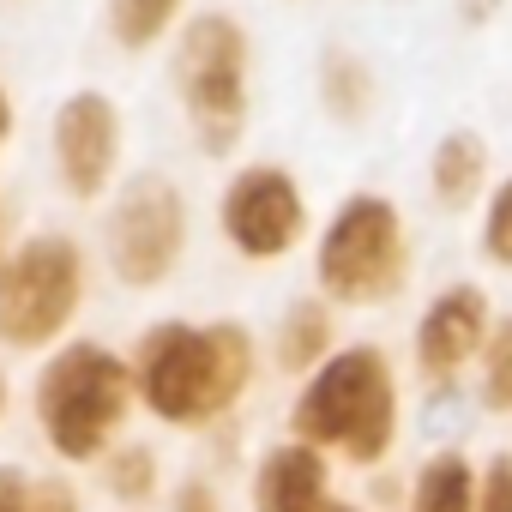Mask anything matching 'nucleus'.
<instances>
[{
  "label": "nucleus",
  "mask_w": 512,
  "mask_h": 512,
  "mask_svg": "<svg viewBox=\"0 0 512 512\" xmlns=\"http://www.w3.org/2000/svg\"><path fill=\"white\" fill-rule=\"evenodd\" d=\"M253 386V332L241 320H157L133 350V392L157 422H211Z\"/></svg>",
  "instance_id": "obj_1"
},
{
  "label": "nucleus",
  "mask_w": 512,
  "mask_h": 512,
  "mask_svg": "<svg viewBox=\"0 0 512 512\" xmlns=\"http://www.w3.org/2000/svg\"><path fill=\"white\" fill-rule=\"evenodd\" d=\"M506 13V0H458V25L464 31H482V25H494Z\"/></svg>",
  "instance_id": "obj_22"
},
{
  "label": "nucleus",
  "mask_w": 512,
  "mask_h": 512,
  "mask_svg": "<svg viewBox=\"0 0 512 512\" xmlns=\"http://www.w3.org/2000/svg\"><path fill=\"white\" fill-rule=\"evenodd\" d=\"M482 512H512V458H494L482 476Z\"/></svg>",
  "instance_id": "obj_20"
},
{
  "label": "nucleus",
  "mask_w": 512,
  "mask_h": 512,
  "mask_svg": "<svg viewBox=\"0 0 512 512\" xmlns=\"http://www.w3.org/2000/svg\"><path fill=\"white\" fill-rule=\"evenodd\" d=\"M175 512H217V500H211L205 482H187V488L175 494Z\"/></svg>",
  "instance_id": "obj_24"
},
{
  "label": "nucleus",
  "mask_w": 512,
  "mask_h": 512,
  "mask_svg": "<svg viewBox=\"0 0 512 512\" xmlns=\"http://www.w3.org/2000/svg\"><path fill=\"white\" fill-rule=\"evenodd\" d=\"M133 362L103 344H61L37 374V422L49 446L73 464L97 458L133 410Z\"/></svg>",
  "instance_id": "obj_5"
},
{
  "label": "nucleus",
  "mask_w": 512,
  "mask_h": 512,
  "mask_svg": "<svg viewBox=\"0 0 512 512\" xmlns=\"http://www.w3.org/2000/svg\"><path fill=\"white\" fill-rule=\"evenodd\" d=\"M320 512H350V506H320Z\"/></svg>",
  "instance_id": "obj_28"
},
{
  "label": "nucleus",
  "mask_w": 512,
  "mask_h": 512,
  "mask_svg": "<svg viewBox=\"0 0 512 512\" xmlns=\"http://www.w3.org/2000/svg\"><path fill=\"white\" fill-rule=\"evenodd\" d=\"M253 506L260 512H320L326 506V458L308 440H290L266 452L260 482H253Z\"/></svg>",
  "instance_id": "obj_12"
},
{
  "label": "nucleus",
  "mask_w": 512,
  "mask_h": 512,
  "mask_svg": "<svg viewBox=\"0 0 512 512\" xmlns=\"http://www.w3.org/2000/svg\"><path fill=\"white\" fill-rule=\"evenodd\" d=\"M314 103L332 127H362L380 103V73L356 43H326L314 61Z\"/></svg>",
  "instance_id": "obj_11"
},
{
  "label": "nucleus",
  "mask_w": 512,
  "mask_h": 512,
  "mask_svg": "<svg viewBox=\"0 0 512 512\" xmlns=\"http://www.w3.org/2000/svg\"><path fill=\"white\" fill-rule=\"evenodd\" d=\"M482 199H488L482 205V253L494 266H512V175L488 181Z\"/></svg>",
  "instance_id": "obj_18"
},
{
  "label": "nucleus",
  "mask_w": 512,
  "mask_h": 512,
  "mask_svg": "<svg viewBox=\"0 0 512 512\" xmlns=\"http://www.w3.org/2000/svg\"><path fill=\"white\" fill-rule=\"evenodd\" d=\"M476 362H482V404L488 410H512V314L488 326Z\"/></svg>",
  "instance_id": "obj_17"
},
{
  "label": "nucleus",
  "mask_w": 512,
  "mask_h": 512,
  "mask_svg": "<svg viewBox=\"0 0 512 512\" xmlns=\"http://www.w3.org/2000/svg\"><path fill=\"white\" fill-rule=\"evenodd\" d=\"M121 145H127V115L103 85H79L55 103L49 115V163L67 199H103L121 175Z\"/></svg>",
  "instance_id": "obj_9"
},
{
  "label": "nucleus",
  "mask_w": 512,
  "mask_h": 512,
  "mask_svg": "<svg viewBox=\"0 0 512 512\" xmlns=\"http://www.w3.org/2000/svg\"><path fill=\"white\" fill-rule=\"evenodd\" d=\"M187 13V0H103V31L121 55H151L175 37Z\"/></svg>",
  "instance_id": "obj_14"
},
{
  "label": "nucleus",
  "mask_w": 512,
  "mask_h": 512,
  "mask_svg": "<svg viewBox=\"0 0 512 512\" xmlns=\"http://www.w3.org/2000/svg\"><path fill=\"white\" fill-rule=\"evenodd\" d=\"M0 410H7V374H0Z\"/></svg>",
  "instance_id": "obj_26"
},
{
  "label": "nucleus",
  "mask_w": 512,
  "mask_h": 512,
  "mask_svg": "<svg viewBox=\"0 0 512 512\" xmlns=\"http://www.w3.org/2000/svg\"><path fill=\"white\" fill-rule=\"evenodd\" d=\"M217 229L253 266L290 260L308 241V199L284 163H241L217 193Z\"/></svg>",
  "instance_id": "obj_8"
},
{
  "label": "nucleus",
  "mask_w": 512,
  "mask_h": 512,
  "mask_svg": "<svg viewBox=\"0 0 512 512\" xmlns=\"http://www.w3.org/2000/svg\"><path fill=\"white\" fill-rule=\"evenodd\" d=\"M0 241H7V211H0ZM0 253H7V247H0Z\"/></svg>",
  "instance_id": "obj_27"
},
{
  "label": "nucleus",
  "mask_w": 512,
  "mask_h": 512,
  "mask_svg": "<svg viewBox=\"0 0 512 512\" xmlns=\"http://www.w3.org/2000/svg\"><path fill=\"white\" fill-rule=\"evenodd\" d=\"M13 127H19V109H13V91H7V79H0V151H7Z\"/></svg>",
  "instance_id": "obj_25"
},
{
  "label": "nucleus",
  "mask_w": 512,
  "mask_h": 512,
  "mask_svg": "<svg viewBox=\"0 0 512 512\" xmlns=\"http://www.w3.org/2000/svg\"><path fill=\"white\" fill-rule=\"evenodd\" d=\"M187 193L145 169L133 175L115 205H109V223H103V247H109V272L127 284V290H163L175 278V266L187 260Z\"/></svg>",
  "instance_id": "obj_7"
},
{
  "label": "nucleus",
  "mask_w": 512,
  "mask_h": 512,
  "mask_svg": "<svg viewBox=\"0 0 512 512\" xmlns=\"http://www.w3.org/2000/svg\"><path fill=\"white\" fill-rule=\"evenodd\" d=\"M476 500V470L464 452H434L416 476V512H470Z\"/></svg>",
  "instance_id": "obj_16"
},
{
  "label": "nucleus",
  "mask_w": 512,
  "mask_h": 512,
  "mask_svg": "<svg viewBox=\"0 0 512 512\" xmlns=\"http://www.w3.org/2000/svg\"><path fill=\"white\" fill-rule=\"evenodd\" d=\"M25 494H31V482L13 464H0V512H25Z\"/></svg>",
  "instance_id": "obj_23"
},
{
  "label": "nucleus",
  "mask_w": 512,
  "mask_h": 512,
  "mask_svg": "<svg viewBox=\"0 0 512 512\" xmlns=\"http://www.w3.org/2000/svg\"><path fill=\"white\" fill-rule=\"evenodd\" d=\"M284 7H302V0H284Z\"/></svg>",
  "instance_id": "obj_29"
},
{
  "label": "nucleus",
  "mask_w": 512,
  "mask_h": 512,
  "mask_svg": "<svg viewBox=\"0 0 512 512\" xmlns=\"http://www.w3.org/2000/svg\"><path fill=\"white\" fill-rule=\"evenodd\" d=\"M272 356H278V368H290V374H314V368L332 356V302H326V296L290 302L284 320H278Z\"/></svg>",
  "instance_id": "obj_15"
},
{
  "label": "nucleus",
  "mask_w": 512,
  "mask_h": 512,
  "mask_svg": "<svg viewBox=\"0 0 512 512\" xmlns=\"http://www.w3.org/2000/svg\"><path fill=\"white\" fill-rule=\"evenodd\" d=\"M151 482H157V458H151L145 446L115 452V464H109V488H115L121 500H145V494H151Z\"/></svg>",
  "instance_id": "obj_19"
},
{
  "label": "nucleus",
  "mask_w": 512,
  "mask_h": 512,
  "mask_svg": "<svg viewBox=\"0 0 512 512\" xmlns=\"http://www.w3.org/2000/svg\"><path fill=\"white\" fill-rule=\"evenodd\" d=\"M25 512H79V500H73V488H67V482H31Z\"/></svg>",
  "instance_id": "obj_21"
},
{
  "label": "nucleus",
  "mask_w": 512,
  "mask_h": 512,
  "mask_svg": "<svg viewBox=\"0 0 512 512\" xmlns=\"http://www.w3.org/2000/svg\"><path fill=\"white\" fill-rule=\"evenodd\" d=\"M85 308V253L73 235L43 229L0 253V344L49 350Z\"/></svg>",
  "instance_id": "obj_6"
},
{
  "label": "nucleus",
  "mask_w": 512,
  "mask_h": 512,
  "mask_svg": "<svg viewBox=\"0 0 512 512\" xmlns=\"http://www.w3.org/2000/svg\"><path fill=\"white\" fill-rule=\"evenodd\" d=\"M410 229H404V211L386 199V193H350L320 241H314V278H320V296L326 302H344V308H380L392 302L404 284H410Z\"/></svg>",
  "instance_id": "obj_4"
},
{
  "label": "nucleus",
  "mask_w": 512,
  "mask_h": 512,
  "mask_svg": "<svg viewBox=\"0 0 512 512\" xmlns=\"http://www.w3.org/2000/svg\"><path fill=\"white\" fill-rule=\"evenodd\" d=\"M290 428H296V440H308L320 452L338 446L356 464H380L398 434V380H392L386 350H374V344L332 350L296 392Z\"/></svg>",
  "instance_id": "obj_3"
},
{
  "label": "nucleus",
  "mask_w": 512,
  "mask_h": 512,
  "mask_svg": "<svg viewBox=\"0 0 512 512\" xmlns=\"http://www.w3.org/2000/svg\"><path fill=\"white\" fill-rule=\"evenodd\" d=\"M428 193L446 211H464L488 193V139L476 127H446L428 151Z\"/></svg>",
  "instance_id": "obj_13"
},
{
  "label": "nucleus",
  "mask_w": 512,
  "mask_h": 512,
  "mask_svg": "<svg viewBox=\"0 0 512 512\" xmlns=\"http://www.w3.org/2000/svg\"><path fill=\"white\" fill-rule=\"evenodd\" d=\"M488 326H494L488 296H482L476 284H446V290L422 308V320H416V368H422L434 386L458 380L464 362H476Z\"/></svg>",
  "instance_id": "obj_10"
},
{
  "label": "nucleus",
  "mask_w": 512,
  "mask_h": 512,
  "mask_svg": "<svg viewBox=\"0 0 512 512\" xmlns=\"http://www.w3.org/2000/svg\"><path fill=\"white\" fill-rule=\"evenodd\" d=\"M169 49V97L181 109L187 139L205 157H229L253 121V31L229 7H199L175 25Z\"/></svg>",
  "instance_id": "obj_2"
}]
</instances>
